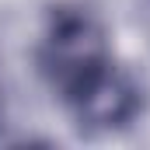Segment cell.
<instances>
[{
	"label": "cell",
	"mask_w": 150,
	"mask_h": 150,
	"mask_svg": "<svg viewBox=\"0 0 150 150\" xmlns=\"http://www.w3.org/2000/svg\"><path fill=\"white\" fill-rule=\"evenodd\" d=\"M112 63H119L112 49V35L91 7L56 4L45 14V25L35 45V67L45 87L59 98V105L77 98Z\"/></svg>",
	"instance_id": "obj_1"
},
{
	"label": "cell",
	"mask_w": 150,
	"mask_h": 150,
	"mask_svg": "<svg viewBox=\"0 0 150 150\" xmlns=\"http://www.w3.org/2000/svg\"><path fill=\"white\" fill-rule=\"evenodd\" d=\"M77 129L84 133H122L147 112V87L129 67L112 63L98 80H91L77 98L63 105Z\"/></svg>",
	"instance_id": "obj_2"
}]
</instances>
